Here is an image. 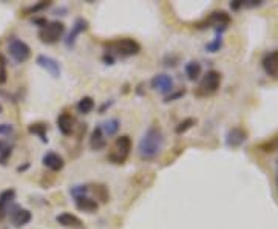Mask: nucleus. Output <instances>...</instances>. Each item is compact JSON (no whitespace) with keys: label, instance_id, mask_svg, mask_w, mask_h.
I'll use <instances>...</instances> for the list:
<instances>
[{"label":"nucleus","instance_id":"obj_11","mask_svg":"<svg viewBox=\"0 0 278 229\" xmlns=\"http://www.w3.org/2000/svg\"><path fill=\"white\" fill-rule=\"evenodd\" d=\"M36 64L44 68L47 73H50L53 78H59L60 76V64L54 59L51 56H45V54H39L37 59H36Z\"/></svg>","mask_w":278,"mask_h":229},{"label":"nucleus","instance_id":"obj_12","mask_svg":"<svg viewBox=\"0 0 278 229\" xmlns=\"http://www.w3.org/2000/svg\"><path fill=\"white\" fill-rule=\"evenodd\" d=\"M87 30H88V22H87L84 17H77V19L74 20L73 26H71V31H70V34H68V37H67V41H65V45H67L68 48H73L74 44H76V41H77V37H79L84 31H87Z\"/></svg>","mask_w":278,"mask_h":229},{"label":"nucleus","instance_id":"obj_25","mask_svg":"<svg viewBox=\"0 0 278 229\" xmlns=\"http://www.w3.org/2000/svg\"><path fill=\"white\" fill-rule=\"evenodd\" d=\"M93 108H95V101H93V98H90V96H84L77 102V110L82 114H88L90 111H93Z\"/></svg>","mask_w":278,"mask_h":229},{"label":"nucleus","instance_id":"obj_30","mask_svg":"<svg viewBox=\"0 0 278 229\" xmlns=\"http://www.w3.org/2000/svg\"><path fill=\"white\" fill-rule=\"evenodd\" d=\"M8 79V71H7V59L4 54L0 53V84H5Z\"/></svg>","mask_w":278,"mask_h":229},{"label":"nucleus","instance_id":"obj_6","mask_svg":"<svg viewBox=\"0 0 278 229\" xmlns=\"http://www.w3.org/2000/svg\"><path fill=\"white\" fill-rule=\"evenodd\" d=\"M108 47L119 56H124V57H129V56H136L139 51H141V45L135 41V39H130V37H122V39H117V41H113L108 44Z\"/></svg>","mask_w":278,"mask_h":229},{"label":"nucleus","instance_id":"obj_23","mask_svg":"<svg viewBox=\"0 0 278 229\" xmlns=\"http://www.w3.org/2000/svg\"><path fill=\"white\" fill-rule=\"evenodd\" d=\"M47 130H48V126H47L45 123H34V124H31V126L28 127V132H29V133L37 135L44 142L48 141V138H47Z\"/></svg>","mask_w":278,"mask_h":229},{"label":"nucleus","instance_id":"obj_28","mask_svg":"<svg viewBox=\"0 0 278 229\" xmlns=\"http://www.w3.org/2000/svg\"><path fill=\"white\" fill-rule=\"evenodd\" d=\"M48 7H51V2H39L36 5H31L28 8L23 10V16H29V14H37L44 10H47Z\"/></svg>","mask_w":278,"mask_h":229},{"label":"nucleus","instance_id":"obj_29","mask_svg":"<svg viewBox=\"0 0 278 229\" xmlns=\"http://www.w3.org/2000/svg\"><path fill=\"white\" fill-rule=\"evenodd\" d=\"M221 47H223V37H221V34H218L212 42H209V44L206 45V51H209V53H216V51H220V50H221Z\"/></svg>","mask_w":278,"mask_h":229},{"label":"nucleus","instance_id":"obj_7","mask_svg":"<svg viewBox=\"0 0 278 229\" xmlns=\"http://www.w3.org/2000/svg\"><path fill=\"white\" fill-rule=\"evenodd\" d=\"M8 51H10V56L13 57V61L17 64H23L31 57V48L28 47V44L16 37H13L8 42Z\"/></svg>","mask_w":278,"mask_h":229},{"label":"nucleus","instance_id":"obj_26","mask_svg":"<svg viewBox=\"0 0 278 229\" xmlns=\"http://www.w3.org/2000/svg\"><path fill=\"white\" fill-rule=\"evenodd\" d=\"M195 124H196V120H195V118H185V120H182V121L175 127V132H176L178 135H182V133H185L187 130H190Z\"/></svg>","mask_w":278,"mask_h":229},{"label":"nucleus","instance_id":"obj_8","mask_svg":"<svg viewBox=\"0 0 278 229\" xmlns=\"http://www.w3.org/2000/svg\"><path fill=\"white\" fill-rule=\"evenodd\" d=\"M7 215L10 217L11 224L16 226V227H22V226L28 224V223L31 221V218H33V215H31V212H29L28 209L20 208V206H17V205H13V206L10 208V211H8Z\"/></svg>","mask_w":278,"mask_h":229},{"label":"nucleus","instance_id":"obj_20","mask_svg":"<svg viewBox=\"0 0 278 229\" xmlns=\"http://www.w3.org/2000/svg\"><path fill=\"white\" fill-rule=\"evenodd\" d=\"M88 189L93 195H95L96 202L107 203L110 200V192H108V187L105 184H93V186H88Z\"/></svg>","mask_w":278,"mask_h":229},{"label":"nucleus","instance_id":"obj_27","mask_svg":"<svg viewBox=\"0 0 278 229\" xmlns=\"http://www.w3.org/2000/svg\"><path fill=\"white\" fill-rule=\"evenodd\" d=\"M11 154H13V147L10 144H7L5 141L0 139V164H7Z\"/></svg>","mask_w":278,"mask_h":229},{"label":"nucleus","instance_id":"obj_14","mask_svg":"<svg viewBox=\"0 0 278 229\" xmlns=\"http://www.w3.org/2000/svg\"><path fill=\"white\" fill-rule=\"evenodd\" d=\"M247 139V132L241 127H233L226 135V144L229 147H240Z\"/></svg>","mask_w":278,"mask_h":229},{"label":"nucleus","instance_id":"obj_16","mask_svg":"<svg viewBox=\"0 0 278 229\" xmlns=\"http://www.w3.org/2000/svg\"><path fill=\"white\" fill-rule=\"evenodd\" d=\"M16 200V190L14 189H7L0 192V218H5L10 208L14 205Z\"/></svg>","mask_w":278,"mask_h":229},{"label":"nucleus","instance_id":"obj_15","mask_svg":"<svg viewBox=\"0 0 278 229\" xmlns=\"http://www.w3.org/2000/svg\"><path fill=\"white\" fill-rule=\"evenodd\" d=\"M57 129L62 135H71L76 129V121L74 118L71 117L70 113H62L59 114V118H57Z\"/></svg>","mask_w":278,"mask_h":229},{"label":"nucleus","instance_id":"obj_19","mask_svg":"<svg viewBox=\"0 0 278 229\" xmlns=\"http://www.w3.org/2000/svg\"><path fill=\"white\" fill-rule=\"evenodd\" d=\"M56 221L64 227H81L82 220L71 212H62L56 217Z\"/></svg>","mask_w":278,"mask_h":229},{"label":"nucleus","instance_id":"obj_33","mask_svg":"<svg viewBox=\"0 0 278 229\" xmlns=\"http://www.w3.org/2000/svg\"><path fill=\"white\" fill-rule=\"evenodd\" d=\"M14 132V127L11 124H0V135H11Z\"/></svg>","mask_w":278,"mask_h":229},{"label":"nucleus","instance_id":"obj_35","mask_svg":"<svg viewBox=\"0 0 278 229\" xmlns=\"http://www.w3.org/2000/svg\"><path fill=\"white\" fill-rule=\"evenodd\" d=\"M2 110H4V108H2V105H0V113H2Z\"/></svg>","mask_w":278,"mask_h":229},{"label":"nucleus","instance_id":"obj_10","mask_svg":"<svg viewBox=\"0 0 278 229\" xmlns=\"http://www.w3.org/2000/svg\"><path fill=\"white\" fill-rule=\"evenodd\" d=\"M261 65H263L264 73H266L269 78L278 79V50L267 53V54L263 57Z\"/></svg>","mask_w":278,"mask_h":229},{"label":"nucleus","instance_id":"obj_3","mask_svg":"<svg viewBox=\"0 0 278 229\" xmlns=\"http://www.w3.org/2000/svg\"><path fill=\"white\" fill-rule=\"evenodd\" d=\"M64 33H65V25L59 20H53V22H47V25L41 28L37 37L42 44L51 45V44H56Z\"/></svg>","mask_w":278,"mask_h":229},{"label":"nucleus","instance_id":"obj_13","mask_svg":"<svg viewBox=\"0 0 278 229\" xmlns=\"http://www.w3.org/2000/svg\"><path fill=\"white\" fill-rule=\"evenodd\" d=\"M74 205L81 212H87V214H95L99 209V203L95 198H90L88 195H81L74 198Z\"/></svg>","mask_w":278,"mask_h":229},{"label":"nucleus","instance_id":"obj_21","mask_svg":"<svg viewBox=\"0 0 278 229\" xmlns=\"http://www.w3.org/2000/svg\"><path fill=\"white\" fill-rule=\"evenodd\" d=\"M184 71H185V76L190 81H196L201 76V64L196 61H190L189 64H185Z\"/></svg>","mask_w":278,"mask_h":229},{"label":"nucleus","instance_id":"obj_17","mask_svg":"<svg viewBox=\"0 0 278 229\" xmlns=\"http://www.w3.org/2000/svg\"><path fill=\"white\" fill-rule=\"evenodd\" d=\"M90 147L93 150H96V152L104 150L107 147V136L104 135L101 126H98L95 130L91 132V135H90Z\"/></svg>","mask_w":278,"mask_h":229},{"label":"nucleus","instance_id":"obj_2","mask_svg":"<svg viewBox=\"0 0 278 229\" xmlns=\"http://www.w3.org/2000/svg\"><path fill=\"white\" fill-rule=\"evenodd\" d=\"M130 152H132V139L129 135H122L116 138V141L113 142L111 150L108 154V160L114 164H124L127 161Z\"/></svg>","mask_w":278,"mask_h":229},{"label":"nucleus","instance_id":"obj_1","mask_svg":"<svg viewBox=\"0 0 278 229\" xmlns=\"http://www.w3.org/2000/svg\"><path fill=\"white\" fill-rule=\"evenodd\" d=\"M164 133L161 127L158 126H150L145 133L142 135L139 144H138V155L142 161H151L158 158V155L164 149Z\"/></svg>","mask_w":278,"mask_h":229},{"label":"nucleus","instance_id":"obj_22","mask_svg":"<svg viewBox=\"0 0 278 229\" xmlns=\"http://www.w3.org/2000/svg\"><path fill=\"white\" fill-rule=\"evenodd\" d=\"M101 127H102V132L105 136H114L121 129V121L117 118H111V120L105 121Z\"/></svg>","mask_w":278,"mask_h":229},{"label":"nucleus","instance_id":"obj_31","mask_svg":"<svg viewBox=\"0 0 278 229\" xmlns=\"http://www.w3.org/2000/svg\"><path fill=\"white\" fill-rule=\"evenodd\" d=\"M88 192H90L88 186H73V187L70 189V194L73 195V198L81 197V195H87Z\"/></svg>","mask_w":278,"mask_h":229},{"label":"nucleus","instance_id":"obj_5","mask_svg":"<svg viewBox=\"0 0 278 229\" xmlns=\"http://www.w3.org/2000/svg\"><path fill=\"white\" fill-rule=\"evenodd\" d=\"M230 20L232 19H230V16L226 11H213L204 20L198 22L195 26L200 28V30H203V28H209V26H215L216 28V33L220 34L221 31L226 30L227 25L230 23Z\"/></svg>","mask_w":278,"mask_h":229},{"label":"nucleus","instance_id":"obj_34","mask_svg":"<svg viewBox=\"0 0 278 229\" xmlns=\"http://www.w3.org/2000/svg\"><path fill=\"white\" fill-rule=\"evenodd\" d=\"M111 104H113V101H110V102H105V104H104V105L101 107V113H104V110H105L107 107H110Z\"/></svg>","mask_w":278,"mask_h":229},{"label":"nucleus","instance_id":"obj_32","mask_svg":"<svg viewBox=\"0 0 278 229\" xmlns=\"http://www.w3.org/2000/svg\"><path fill=\"white\" fill-rule=\"evenodd\" d=\"M184 95H185V89H181V90H178V92H172L170 95L166 96V102H173V101L182 98Z\"/></svg>","mask_w":278,"mask_h":229},{"label":"nucleus","instance_id":"obj_4","mask_svg":"<svg viewBox=\"0 0 278 229\" xmlns=\"http://www.w3.org/2000/svg\"><path fill=\"white\" fill-rule=\"evenodd\" d=\"M220 85H221V73L216 70H210L203 76L200 87L196 90V95L198 96H212L218 92Z\"/></svg>","mask_w":278,"mask_h":229},{"label":"nucleus","instance_id":"obj_18","mask_svg":"<svg viewBox=\"0 0 278 229\" xmlns=\"http://www.w3.org/2000/svg\"><path fill=\"white\" fill-rule=\"evenodd\" d=\"M42 163H44V166H45L47 169H50V170H53V172H59V170L64 169V166H65L64 158H62V157H60L59 154H56V152H48V154H45L44 158H42Z\"/></svg>","mask_w":278,"mask_h":229},{"label":"nucleus","instance_id":"obj_9","mask_svg":"<svg viewBox=\"0 0 278 229\" xmlns=\"http://www.w3.org/2000/svg\"><path fill=\"white\" fill-rule=\"evenodd\" d=\"M150 85H151L153 90H156V92H160V93H163L166 96L173 92V79L169 74H156V76H153Z\"/></svg>","mask_w":278,"mask_h":229},{"label":"nucleus","instance_id":"obj_24","mask_svg":"<svg viewBox=\"0 0 278 229\" xmlns=\"http://www.w3.org/2000/svg\"><path fill=\"white\" fill-rule=\"evenodd\" d=\"M258 149H261L263 152L266 154H273V152H278V135L272 136L270 139L261 142V144L258 146Z\"/></svg>","mask_w":278,"mask_h":229}]
</instances>
